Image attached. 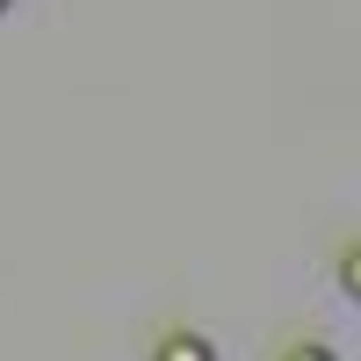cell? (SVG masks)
I'll list each match as a JSON object with an SVG mask.
<instances>
[{"instance_id":"6da1fadb","label":"cell","mask_w":361,"mask_h":361,"mask_svg":"<svg viewBox=\"0 0 361 361\" xmlns=\"http://www.w3.org/2000/svg\"><path fill=\"white\" fill-rule=\"evenodd\" d=\"M159 361H209V347H202L195 333H166V347H159Z\"/></svg>"},{"instance_id":"7a4b0ae2","label":"cell","mask_w":361,"mask_h":361,"mask_svg":"<svg viewBox=\"0 0 361 361\" xmlns=\"http://www.w3.org/2000/svg\"><path fill=\"white\" fill-rule=\"evenodd\" d=\"M340 282L361 296V246H347V260H340Z\"/></svg>"},{"instance_id":"3957f363","label":"cell","mask_w":361,"mask_h":361,"mask_svg":"<svg viewBox=\"0 0 361 361\" xmlns=\"http://www.w3.org/2000/svg\"><path fill=\"white\" fill-rule=\"evenodd\" d=\"M289 361H333V354H318V347H296V354H289Z\"/></svg>"},{"instance_id":"277c9868","label":"cell","mask_w":361,"mask_h":361,"mask_svg":"<svg viewBox=\"0 0 361 361\" xmlns=\"http://www.w3.org/2000/svg\"><path fill=\"white\" fill-rule=\"evenodd\" d=\"M0 8H8V0H0Z\"/></svg>"}]
</instances>
